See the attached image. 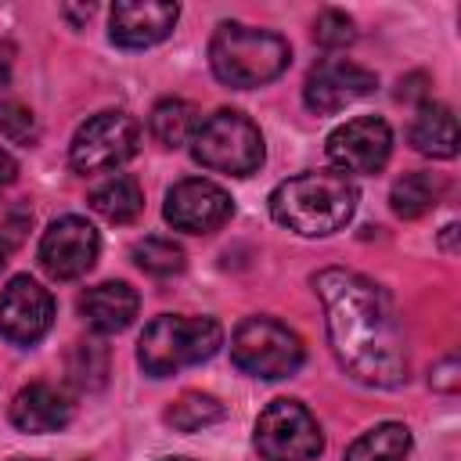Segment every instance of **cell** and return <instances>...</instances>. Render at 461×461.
I'll list each match as a JSON object with an SVG mask.
<instances>
[{
    "label": "cell",
    "mask_w": 461,
    "mask_h": 461,
    "mask_svg": "<svg viewBox=\"0 0 461 461\" xmlns=\"http://www.w3.org/2000/svg\"><path fill=\"white\" fill-rule=\"evenodd\" d=\"M176 18H180V7L166 0H119L108 14V36L115 47L144 50L162 43L173 32Z\"/></svg>",
    "instance_id": "14"
},
{
    "label": "cell",
    "mask_w": 461,
    "mask_h": 461,
    "mask_svg": "<svg viewBox=\"0 0 461 461\" xmlns=\"http://www.w3.org/2000/svg\"><path fill=\"white\" fill-rule=\"evenodd\" d=\"M357 198V184L346 173H299L270 191V216L303 238H324L353 220Z\"/></svg>",
    "instance_id": "2"
},
{
    "label": "cell",
    "mask_w": 461,
    "mask_h": 461,
    "mask_svg": "<svg viewBox=\"0 0 461 461\" xmlns=\"http://www.w3.org/2000/svg\"><path fill=\"white\" fill-rule=\"evenodd\" d=\"M72 414H76L72 400L58 385H47V382H32V385L18 389L11 400V425L29 436L61 432L72 421Z\"/></svg>",
    "instance_id": "15"
},
{
    "label": "cell",
    "mask_w": 461,
    "mask_h": 461,
    "mask_svg": "<svg viewBox=\"0 0 461 461\" xmlns=\"http://www.w3.org/2000/svg\"><path fill=\"white\" fill-rule=\"evenodd\" d=\"M411 454V432L400 421H382L367 432H360L342 461H403Z\"/></svg>",
    "instance_id": "20"
},
{
    "label": "cell",
    "mask_w": 461,
    "mask_h": 461,
    "mask_svg": "<svg viewBox=\"0 0 461 461\" xmlns=\"http://www.w3.org/2000/svg\"><path fill=\"white\" fill-rule=\"evenodd\" d=\"M162 461H187V457H162Z\"/></svg>",
    "instance_id": "32"
},
{
    "label": "cell",
    "mask_w": 461,
    "mask_h": 461,
    "mask_svg": "<svg viewBox=\"0 0 461 461\" xmlns=\"http://www.w3.org/2000/svg\"><path fill=\"white\" fill-rule=\"evenodd\" d=\"M0 133L11 144H32V137H36L32 112L25 104H18V101H0Z\"/></svg>",
    "instance_id": "26"
},
{
    "label": "cell",
    "mask_w": 461,
    "mask_h": 461,
    "mask_svg": "<svg viewBox=\"0 0 461 461\" xmlns=\"http://www.w3.org/2000/svg\"><path fill=\"white\" fill-rule=\"evenodd\" d=\"M97 252H101V234L83 216H61L40 238V267L54 281L83 277L97 263Z\"/></svg>",
    "instance_id": "9"
},
{
    "label": "cell",
    "mask_w": 461,
    "mask_h": 461,
    "mask_svg": "<svg viewBox=\"0 0 461 461\" xmlns=\"http://www.w3.org/2000/svg\"><path fill=\"white\" fill-rule=\"evenodd\" d=\"M223 418V403L209 393H184L166 407V425H173L176 432H198L209 429Z\"/></svg>",
    "instance_id": "22"
},
{
    "label": "cell",
    "mask_w": 461,
    "mask_h": 461,
    "mask_svg": "<svg viewBox=\"0 0 461 461\" xmlns=\"http://www.w3.org/2000/svg\"><path fill=\"white\" fill-rule=\"evenodd\" d=\"M292 61V47L285 36L241 22H220L209 40L212 76L234 90H252L274 83Z\"/></svg>",
    "instance_id": "3"
},
{
    "label": "cell",
    "mask_w": 461,
    "mask_h": 461,
    "mask_svg": "<svg viewBox=\"0 0 461 461\" xmlns=\"http://www.w3.org/2000/svg\"><path fill=\"white\" fill-rule=\"evenodd\" d=\"M230 212H234L230 194L220 184L202 176H187L173 184L166 191V209H162L173 230H184V234H212L230 220Z\"/></svg>",
    "instance_id": "10"
},
{
    "label": "cell",
    "mask_w": 461,
    "mask_h": 461,
    "mask_svg": "<svg viewBox=\"0 0 461 461\" xmlns=\"http://www.w3.org/2000/svg\"><path fill=\"white\" fill-rule=\"evenodd\" d=\"M454 234H457V223H447L443 227V249L447 252H454Z\"/></svg>",
    "instance_id": "29"
},
{
    "label": "cell",
    "mask_w": 461,
    "mask_h": 461,
    "mask_svg": "<svg viewBox=\"0 0 461 461\" xmlns=\"http://www.w3.org/2000/svg\"><path fill=\"white\" fill-rule=\"evenodd\" d=\"M375 86H378V76L371 68L346 61V58H328L310 68V76L303 83V101L310 112L331 115V112H342L346 104L367 97Z\"/></svg>",
    "instance_id": "13"
},
{
    "label": "cell",
    "mask_w": 461,
    "mask_h": 461,
    "mask_svg": "<svg viewBox=\"0 0 461 461\" xmlns=\"http://www.w3.org/2000/svg\"><path fill=\"white\" fill-rule=\"evenodd\" d=\"M411 144L414 151L429 158H454L457 155V122L447 104H421L411 122Z\"/></svg>",
    "instance_id": "17"
},
{
    "label": "cell",
    "mask_w": 461,
    "mask_h": 461,
    "mask_svg": "<svg viewBox=\"0 0 461 461\" xmlns=\"http://www.w3.org/2000/svg\"><path fill=\"white\" fill-rule=\"evenodd\" d=\"M439 198H443V180L432 173H403L389 191V205L400 220L425 216L429 209H436Z\"/></svg>",
    "instance_id": "21"
},
{
    "label": "cell",
    "mask_w": 461,
    "mask_h": 461,
    "mask_svg": "<svg viewBox=\"0 0 461 461\" xmlns=\"http://www.w3.org/2000/svg\"><path fill=\"white\" fill-rule=\"evenodd\" d=\"M140 148V126L133 115L126 112H97L90 115L72 144H68V162L76 173H104V169H115L122 162H130Z\"/></svg>",
    "instance_id": "8"
},
{
    "label": "cell",
    "mask_w": 461,
    "mask_h": 461,
    "mask_svg": "<svg viewBox=\"0 0 461 461\" xmlns=\"http://www.w3.org/2000/svg\"><path fill=\"white\" fill-rule=\"evenodd\" d=\"M324 306L328 342L339 367L371 389H396L407 382V346L393 299L371 277L328 267L313 277Z\"/></svg>",
    "instance_id": "1"
},
{
    "label": "cell",
    "mask_w": 461,
    "mask_h": 461,
    "mask_svg": "<svg viewBox=\"0 0 461 461\" xmlns=\"http://www.w3.org/2000/svg\"><path fill=\"white\" fill-rule=\"evenodd\" d=\"M198 122H202L198 108H194L191 101H184V97H162V101L151 108V115H148V130H151V137H155L162 148H180V144H187V140L194 137Z\"/></svg>",
    "instance_id": "19"
},
{
    "label": "cell",
    "mask_w": 461,
    "mask_h": 461,
    "mask_svg": "<svg viewBox=\"0 0 461 461\" xmlns=\"http://www.w3.org/2000/svg\"><path fill=\"white\" fill-rule=\"evenodd\" d=\"M133 263L151 277H173L187 267L184 249L173 238H144L133 245Z\"/></svg>",
    "instance_id": "23"
},
{
    "label": "cell",
    "mask_w": 461,
    "mask_h": 461,
    "mask_svg": "<svg viewBox=\"0 0 461 461\" xmlns=\"http://www.w3.org/2000/svg\"><path fill=\"white\" fill-rule=\"evenodd\" d=\"M14 173H18L14 158H11L7 151H0V194H4V187H7V184H14Z\"/></svg>",
    "instance_id": "27"
},
{
    "label": "cell",
    "mask_w": 461,
    "mask_h": 461,
    "mask_svg": "<svg viewBox=\"0 0 461 461\" xmlns=\"http://www.w3.org/2000/svg\"><path fill=\"white\" fill-rule=\"evenodd\" d=\"M68 378L79 389H101L108 378V349L101 342H76L68 353Z\"/></svg>",
    "instance_id": "24"
},
{
    "label": "cell",
    "mask_w": 461,
    "mask_h": 461,
    "mask_svg": "<svg viewBox=\"0 0 461 461\" xmlns=\"http://www.w3.org/2000/svg\"><path fill=\"white\" fill-rule=\"evenodd\" d=\"M223 346V328L212 317H184V313H162L155 317L137 342V360L144 375L166 378L184 367H194Z\"/></svg>",
    "instance_id": "4"
},
{
    "label": "cell",
    "mask_w": 461,
    "mask_h": 461,
    "mask_svg": "<svg viewBox=\"0 0 461 461\" xmlns=\"http://www.w3.org/2000/svg\"><path fill=\"white\" fill-rule=\"evenodd\" d=\"M90 209H94L97 216H104L108 223H130V220H137L140 209H144V191H140V184H137L133 176L115 173V176L101 180V184L90 191Z\"/></svg>",
    "instance_id": "18"
},
{
    "label": "cell",
    "mask_w": 461,
    "mask_h": 461,
    "mask_svg": "<svg viewBox=\"0 0 461 461\" xmlns=\"http://www.w3.org/2000/svg\"><path fill=\"white\" fill-rule=\"evenodd\" d=\"M230 360L252 378H288L303 367V339L274 317H245L230 335Z\"/></svg>",
    "instance_id": "6"
},
{
    "label": "cell",
    "mask_w": 461,
    "mask_h": 461,
    "mask_svg": "<svg viewBox=\"0 0 461 461\" xmlns=\"http://www.w3.org/2000/svg\"><path fill=\"white\" fill-rule=\"evenodd\" d=\"M252 443L263 461H310L324 450L317 418L299 400H274L259 411Z\"/></svg>",
    "instance_id": "7"
},
{
    "label": "cell",
    "mask_w": 461,
    "mask_h": 461,
    "mask_svg": "<svg viewBox=\"0 0 461 461\" xmlns=\"http://www.w3.org/2000/svg\"><path fill=\"white\" fill-rule=\"evenodd\" d=\"M54 324V299L50 292L32 281L29 274H18L0 292V335L14 346L40 342Z\"/></svg>",
    "instance_id": "11"
},
{
    "label": "cell",
    "mask_w": 461,
    "mask_h": 461,
    "mask_svg": "<svg viewBox=\"0 0 461 461\" xmlns=\"http://www.w3.org/2000/svg\"><path fill=\"white\" fill-rule=\"evenodd\" d=\"M11 461H40V457H11Z\"/></svg>",
    "instance_id": "31"
},
{
    "label": "cell",
    "mask_w": 461,
    "mask_h": 461,
    "mask_svg": "<svg viewBox=\"0 0 461 461\" xmlns=\"http://www.w3.org/2000/svg\"><path fill=\"white\" fill-rule=\"evenodd\" d=\"M7 76H11V47L4 43V47H0V86L7 83Z\"/></svg>",
    "instance_id": "28"
},
{
    "label": "cell",
    "mask_w": 461,
    "mask_h": 461,
    "mask_svg": "<svg viewBox=\"0 0 461 461\" xmlns=\"http://www.w3.org/2000/svg\"><path fill=\"white\" fill-rule=\"evenodd\" d=\"M191 155L198 166L212 173L249 176L263 166V133L249 115L234 108H220L198 122L191 137Z\"/></svg>",
    "instance_id": "5"
},
{
    "label": "cell",
    "mask_w": 461,
    "mask_h": 461,
    "mask_svg": "<svg viewBox=\"0 0 461 461\" xmlns=\"http://www.w3.org/2000/svg\"><path fill=\"white\" fill-rule=\"evenodd\" d=\"M4 267H7V245L0 241V270H4Z\"/></svg>",
    "instance_id": "30"
},
{
    "label": "cell",
    "mask_w": 461,
    "mask_h": 461,
    "mask_svg": "<svg viewBox=\"0 0 461 461\" xmlns=\"http://www.w3.org/2000/svg\"><path fill=\"white\" fill-rule=\"evenodd\" d=\"M137 292L126 281H101L79 295V313L97 335H115L133 324L137 317Z\"/></svg>",
    "instance_id": "16"
},
{
    "label": "cell",
    "mask_w": 461,
    "mask_h": 461,
    "mask_svg": "<svg viewBox=\"0 0 461 461\" xmlns=\"http://www.w3.org/2000/svg\"><path fill=\"white\" fill-rule=\"evenodd\" d=\"M313 40L328 50H339V47H349L357 40V29H353V18L342 14V11H321L317 22H313Z\"/></svg>",
    "instance_id": "25"
},
{
    "label": "cell",
    "mask_w": 461,
    "mask_h": 461,
    "mask_svg": "<svg viewBox=\"0 0 461 461\" xmlns=\"http://www.w3.org/2000/svg\"><path fill=\"white\" fill-rule=\"evenodd\" d=\"M393 130L378 115H360L328 133V158L342 173H378L389 162Z\"/></svg>",
    "instance_id": "12"
}]
</instances>
